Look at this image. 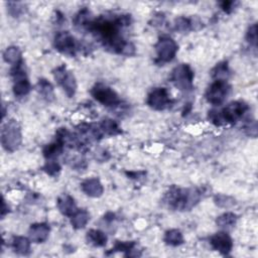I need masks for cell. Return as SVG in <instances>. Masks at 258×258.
<instances>
[{"label": "cell", "mask_w": 258, "mask_h": 258, "mask_svg": "<svg viewBox=\"0 0 258 258\" xmlns=\"http://www.w3.org/2000/svg\"><path fill=\"white\" fill-rule=\"evenodd\" d=\"M130 15H119L117 17L108 19L106 16H101L97 20H91L85 29L92 32L98 38L105 47L111 49L116 54L132 56L135 53L134 46L126 42L120 29L130 24Z\"/></svg>", "instance_id": "cell-1"}, {"label": "cell", "mask_w": 258, "mask_h": 258, "mask_svg": "<svg viewBox=\"0 0 258 258\" xmlns=\"http://www.w3.org/2000/svg\"><path fill=\"white\" fill-rule=\"evenodd\" d=\"M203 194L199 188H182L173 187L164 196L168 207L177 211H188L200 202Z\"/></svg>", "instance_id": "cell-2"}, {"label": "cell", "mask_w": 258, "mask_h": 258, "mask_svg": "<svg viewBox=\"0 0 258 258\" xmlns=\"http://www.w3.org/2000/svg\"><path fill=\"white\" fill-rule=\"evenodd\" d=\"M249 110L248 105L243 101L231 102L226 107L220 110H212L209 112V120L217 125H227L233 124L241 118Z\"/></svg>", "instance_id": "cell-3"}, {"label": "cell", "mask_w": 258, "mask_h": 258, "mask_svg": "<svg viewBox=\"0 0 258 258\" xmlns=\"http://www.w3.org/2000/svg\"><path fill=\"white\" fill-rule=\"evenodd\" d=\"M23 141L22 129L14 119L7 121L1 130V143L5 150L13 152L20 148Z\"/></svg>", "instance_id": "cell-4"}, {"label": "cell", "mask_w": 258, "mask_h": 258, "mask_svg": "<svg viewBox=\"0 0 258 258\" xmlns=\"http://www.w3.org/2000/svg\"><path fill=\"white\" fill-rule=\"evenodd\" d=\"M170 81L176 87L185 92L193 90L194 72L191 67L187 64H181L176 67L170 75Z\"/></svg>", "instance_id": "cell-5"}, {"label": "cell", "mask_w": 258, "mask_h": 258, "mask_svg": "<svg viewBox=\"0 0 258 258\" xmlns=\"http://www.w3.org/2000/svg\"><path fill=\"white\" fill-rule=\"evenodd\" d=\"M91 95L95 100L106 107L115 108L121 105V100L117 93L105 84L97 83L91 90Z\"/></svg>", "instance_id": "cell-6"}, {"label": "cell", "mask_w": 258, "mask_h": 258, "mask_svg": "<svg viewBox=\"0 0 258 258\" xmlns=\"http://www.w3.org/2000/svg\"><path fill=\"white\" fill-rule=\"evenodd\" d=\"M231 91L230 85L224 80H215L206 91V99L214 106H219L225 102Z\"/></svg>", "instance_id": "cell-7"}, {"label": "cell", "mask_w": 258, "mask_h": 258, "mask_svg": "<svg viewBox=\"0 0 258 258\" xmlns=\"http://www.w3.org/2000/svg\"><path fill=\"white\" fill-rule=\"evenodd\" d=\"M54 46L62 54L68 56H75L77 51L81 50L82 47L69 31L58 32L54 40Z\"/></svg>", "instance_id": "cell-8"}, {"label": "cell", "mask_w": 258, "mask_h": 258, "mask_svg": "<svg viewBox=\"0 0 258 258\" xmlns=\"http://www.w3.org/2000/svg\"><path fill=\"white\" fill-rule=\"evenodd\" d=\"M154 47H156L157 55H158L156 62L162 65L173 61L179 49L177 43L173 39L167 37H164L160 39V41Z\"/></svg>", "instance_id": "cell-9"}, {"label": "cell", "mask_w": 258, "mask_h": 258, "mask_svg": "<svg viewBox=\"0 0 258 258\" xmlns=\"http://www.w3.org/2000/svg\"><path fill=\"white\" fill-rule=\"evenodd\" d=\"M57 83L62 86L68 97H74L77 91V81L74 74L67 70L65 66H60L53 72Z\"/></svg>", "instance_id": "cell-10"}, {"label": "cell", "mask_w": 258, "mask_h": 258, "mask_svg": "<svg viewBox=\"0 0 258 258\" xmlns=\"http://www.w3.org/2000/svg\"><path fill=\"white\" fill-rule=\"evenodd\" d=\"M147 105L154 110H165L173 104L168 91L165 88L153 89L147 97Z\"/></svg>", "instance_id": "cell-11"}, {"label": "cell", "mask_w": 258, "mask_h": 258, "mask_svg": "<svg viewBox=\"0 0 258 258\" xmlns=\"http://www.w3.org/2000/svg\"><path fill=\"white\" fill-rule=\"evenodd\" d=\"M210 243L216 251L223 255H228L233 247L231 237L226 232H218L210 239Z\"/></svg>", "instance_id": "cell-12"}, {"label": "cell", "mask_w": 258, "mask_h": 258, "mask_svg": "<svg viewBox=\"0 0 258 258\" xmlns=\"http://www.w3.org/2000/svg\"><path fill=\"white\" fill-rule=\"evenodd\" d=\"M28 234L31 242L44 243L48 238L49 226L46 223H37L30 226Z\"/></svg>", "instance_id": "cell-13"}, {"label": "cell", "mask_w": 258, "mask_h": 258, "mask_svg": "<svg viewBox=\"0 0 258 258\" xmlns=\"http://www.w3.org/2000/svg\"><path fill=\"white\" fill-rule=\"evenodd\" d=\"M82 191L91 198H99L103 195L104 188L98 179H88L81 184Z\"/></svg>", "instance_id": "cell-14"}, {"label": "cell", "mask_w": 258, "mask_h": 258, "mask_svg": "<svg viewBox=\"0 0 258 258\" xmlns=\"http://www.w3.org/2000/svg\"><path fill=\"white\" fill-rule=\"evenodd\" d=\"M57 204L60 212L68 217H72L78 210L74 199L70 195H62L61 197H59Z\"/></svg>", "instance_id": "cell-15"}, {"label": "cell", "mask_w": 258, "mask_h": 258, "mask_svg": "<svg viewBox=\"0 0 258 258\" xmlns=\"http://www.w3.org/2000/svg\"><path fill=\"white\" fill-rule=\"evenodd\" d=\"M30 239L23 236H16L12 239L11 246L17 254L28 255L30 253Z\"/></svg>", "instance_id": "cell-16"}, {"label": "cell", "mask_w": 258, "mask_h": 258, "mask_svg": "<svg viewBox=\"0 0 258 258\" xmlns=\"http://www.w3.org/2000/svg\"><path fill=\"white\" fill-rule=\"evenodd\" d=\"M64 146L65 145L63 142L56 140L53 143H49L44 147V150H43L44 157L47 161H54L55 159L60 157L61 154L63 153Z\"/></svg>", "instance_id": "cell-17"}, {"label": "cell", "mask_w": 258, "mask_h": 258, "mask_svg": "<svg viewBox=\"0 0 258 258\" xmlns=\"http://www.w3.org/2000/svg\"><path fill=\"white\" fill-rule=\"evenodd\" d=\"M86 239H87V242L89 244L95 247H103L107 243L106 234L100 230L91 229L90 231H88L87 235H86Z\"/></svg>", "instance_id": "cell-18"}, {"label": "cell", "mask_w": 258, "mask_h": 258, "mask_svg": "<svg viewBox=\"0 0 258 258\" xmlns=\"http://www.w3.org/2000/svg\"><path fill=\"white\" fill-rule=\"evenodd\" d=\"M3 60L7 64H10L11 66L19 65L22 62H23L22 51L17 47H7L4 50V53H3Z\"/></svg>", "instance_id": "cell-19"}, {"label": "cell", "mask_w": 258, "mask_h": 258, "mask_svg": "<svg viewBox=\"0 0 258 258\" xmlns=\"http://www.w3.org/2000/svg\"><path fill=\"white\" fill-rule=\"evenodd\" d=\"M90 220V214L84 210L78 209L76 213L71 217V224L75 229H82L84 228Z\"/></svg>", "instance_id": "cell-20"}, {"label": "cell", "mask_w": 258, "mask_h": 258, "mask_svg": "<svg viewBox=\"0 0 258 258\" xmlns=\"http://www.w3.org/2000/svg\"><path fill=\"white\" fill-rule=\"evenodd\" d=\"M38 91L47 102L55 100V92L51 84L46 79H41L38 83Z\"/></svg>", "instance_id": "cell-21"}, {"label": "cell", "mask_w": 258, "mask_h": 258, "mask_svg": "<svg viewBox=\"0 0 258 258\" xmlns=\"http://www.w3.org/2000/svg\"><path fill=\"white\" fill-rule=\"evenodd\" d=\"M237 215L232 213V212H227L222 214L221 216H219L216 220V224L220 227V228H225V229H229L234 227V225L236 224L237 222Z\"/></svg>", "instance_id": "cell-22"}, {"label": "cell", "mask_w": 258, "mask_h": 258, "mask_svg": "<svg viewBox=\"0 0 258 258\" xmlns=\"http://www.w3.org/2000/svg\"><path fill=\"white\" fill-rule=\"evenodd\" d=\"M164 242L170 246H179L184 243V237L180 230L171 229L165 232L164 234Z\"/></svg>", "instance_id": "cell-23"}, {"label": "cell", "mask_w": 258, "mask_h": 258, "mask_svg": "<svg viewBox=\"0 0 258 258\" xmlns=\"http://www.w3.org/2000/svg\"><path fill=\"white\" fill-rule=\"evenodd\" d=\"M212 78L214 80H224L227 81V79L229 78L230 75V71H229V67L227 62H222L219 63L215 66V68L212 70L211 72Z\"/></svg>", "instance_id": "cell-24"}, {"label": "cell", "mask_w": 258, "mask_h": 258, "mask_svg": "<svg viewBox=\"0 0 258 258\" xmlns=\"http://www.w3.org/2000/svg\"><path fill=\"white\" fill-rule=\"evenodd\" d=\"M100 129L103 133V135L106 134V135H117L121 130H120L118 124L114 121L112 119H104L102 120L101 123L99 124Z\"/></svg>", "instance_id": "cell-25"}, {"label": "cell", "mask_w": 258, "mask_h": 258, "mask_svg": "<svg viewBox=\"0 0 258 258\" xmlns=\"http://www.w3.org/2000/svg\"><path fill=\"white\" fill-rule=\"evenodd\" d=\"M91 12L88 9H82L79 11V13L75 17V25L78 28L85 29L86 26L88 25V23L91 22Z\"/></svg>", "instance_id": "cell-26"}, {"label": "cell", "mask_w": 258, "mask_h": 258, "mask_svg": "<svg viewBox=\"0 0 258 258\" xmlns=\"http://www.w3.org/2000/svg\"><path fill=\"white\" fill-rule=\"evenodd\" d=\"M135 248V242L133 241H117L114 247L111 249V252H126V255L130 256Z\"/></svg>", "instance_id": "cell-27"}, {"label": "cell", "mask_w": 258, "mask_h": 258, "mask_svg": "<svg viewBox=\"0 0 258 258\" xmlns=\"http://www.w3.org/2000/svg\"><path fill=\"white\" fill-rule=\"evenodd\" d=\"M215 204L220 208H231L235 205V200L229 196L226 195H217L214 198Z\"/></svg>", "instance_id": "cell-28"}, {"label": "cell", "mask_w": 258, "mask_h": 258, "mask_svg": "<svg viewBox=\"0 0 258 258\" xmlns=\"http://www.w3.org/2000/svg\"><path fill=\"white\" fill-rule=\"evenodd\" d=\"M192 22L188 20V19H186V17H179V19H177L175 21V29L177 31H180V32H185V31H188L190 30L191 27H192Z\"/></svg>", "instance_id": "cell-29"}, {"label": "cell", "mask_w": 258, "mask_h": 258, "mask_svg": "<svg viewBox=\"0 0 258 258\" xmlns=\"http://www.w3.org/2000/svg\"><path fill=\"white\" fill-rule=\"evenodd\" d=\"M7 10L13 17H19L24 12V6L21 2H8Z\"/></svg>", "instance_id": "cell-30"}, {"label": "cell", "mask_w": 258, "mask_h": 258, "mask_svg": "<svg viewBox=\"0 0 258 258\" xmlns=\"http://www.w3.org/2000/svg\"><path fill=\"white\" fill-rule=\"evenodd\" d=\"M44 170L46 173L51 177H55L58 176V174L61 171V166L60 164L55 162V161H48L45 166H44Z\"/></svg>", "instance_id": "cell-31"}, {"label": "cell", "mask_w": 258, "mask_h": 258, "mask_svg": "<svg viewBox=\"0 0 258 258\" xmlns=\"http://www.w3.org/2000/svg\"><path fill=\"white\" fill-rule=\"evenodd\" d=\"M246 40L250 44V46L256 47H257V25L252 24L246 33Z\"/></svg>", "instance_id": "cell-32"}, {"label": "cell", "mask_w": 258, "mask_h": 258, "mask_svg": "<svg viewBox=\"0 0 258 258\" xmlns=\"http://www.w3.org/2000/svg\"><path fill=\"white\" fill-rule=\"evenodd\" d=\"M234 6H235V2H233V1H223L221 3L222 9L227 13H230L233 10Z\"/></svg>", "instance_id": "cell-33"}, {"label": "cell", "mask_w": 258, "mask_h": 258, "mask_svg": "<svg viewBox=\"0 0 258 258\" xmlns=\"http://www.w3.org/2000/svg\"><path fill=\"white\" fill-rule=\"evenodd\" d=\"M246 130H247V133L248 135L250 136H253L255 137L256 134H257V126H256V122L253 121V123L249 124L247 127H246Z\"/></svg>", "instance_id": "cell-34"}, {"label": "cell", "mask_w": 258, "mask_h": 258, "mask_svg": "<svg viewBox=\"0 0 258 258\" xmlns=\"http://www.w3.org/2000/svg\"><path fill=\"white\" fill-rule=\"evenodd\" d=\"M6 213H8V207H6V203H5L4 199H2V211H1L2 218L5 216Z\"/></svg>", "instance_id": "cell-35"}]
</instances>
